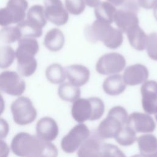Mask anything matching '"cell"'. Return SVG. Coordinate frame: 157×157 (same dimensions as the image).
Here are the masks:
<instances>
[{
	"mask_svg": "<svg viewBox=\"0 0 157 157\" xmlns=\"http://www.w3.org/2000/svg\"><path fill=\"white\" fill-rule=\"evenodd\" d=\"M153 15L155 19L157 20V4L155 6V7L153 8Z\"/></svg>",
	"mask_w": 157,
	"mask_h": 157,
	"instance_id": "cell-42",
	"label": "cell"
},
{
	"mask_svg": "<svg viewBox=\"0 0 157 157\" xmlns=\"http://www.w3.org/2000/svg\"><path fill=\"white\" fill-rule=\"evenodd\" d=\"M39 50V44L36 38L21 37L18 40L15 55L17 69L21 75L29 77L35 72L37 66L35 55Z\"/></svg>",
	"mask_w": 157,
	"mask_h": 157,
	"instance_id": "cell-2",
	"label": "cell"
},
{
	"mask_svg": "<svg viewBox=\"0 0 157 157\" xmlns=\"http://www.w3.org/2000/svg\"><path fill=\"white\" fill-rule=\"evenodd\" d=\"M122 77L126 85L134 86L142 84L148 79V71L143 64H132L124 69Z\"/></svg>",
	"mask_w": 157,
	"mask_h": 157,
	"instance_id": "cell-13",
	"label": "cell"
},
{
	"mask_svg": "<svg viewBox=\"0 0 157 157\" xmlns=\"http://www.w3.org/2000/svg\"><path fill=\"white\" fill-rule=\"evenodd\" d=\"M123 126L115 117L107 115L99 124L98 132L101 138L109 139L115 137Z\"/></svg>",
	"mask_w": 157,
	"mask_h": 157,
	"instance_id": "cell-18",
	"label": "cell"
},
{
	"mask_svg": "<svg viewBox=\"0 0 157 157\" xmlns=\"http://www.w3.org/2000/svg\"><path fill=\"white\" fill-rule=\"evenodd\" d=\"M9 132V124L4 118H0V139H4Z\"/></svg>",
	"mask_w": 157,
	"mask_h": 157,
	"instance_id": "cell-36",
	"label": "cell"
},
{
	"mask_svg": "<svg viewBox=\"0 0 157 157\" xmlns=\"http://www.w3.org/2000/svg\"><path fill=\"white\" fill-rule=\"evenodd\" d=\"M47 20L44 7L40 5H34L28 10L26 18L23 21L34 30L42 33V28L47 24Z\"/></svg>",
	"mask_w": 157,
	"mask_h": 157,
	"instance_id": "cell-15",
	"label": "cell"
},
{
	"mask_svg": "<svg viewBox=\"0 0 157 157\" xmlns=\"http://www.w3.org/2000/svg\"><path fill=\"white\" fill-rule=\"evenodd\" d=\"M10 152V148L7 144L0 139V157H8Z\"/></svg>",
	"mask_w": 157,
	"mask_h": 157,
	"instance_id": "cell-38",
	"label": "cell"
},
{
	"mask_svg": "<svg viewBox=\"0 0 157 157\" xmlns=\"http://www.w3.org/2000/svg\"><path fill=\"white\" fill-rule=\"evenodd\" d=\"M137 4L139 7L144 9H153L157 4V0H137Z\"/></svg>",
	"mask_w": 157,
	"mask_h": 157,
	"instance_id": "cell-37",
	"label": "cell"
},
{
	"mask_svg": "<svg viewBox=\"0 0 157 157\" xmlns=\"http://www.w3.org/2000/svg\"><path fill=\"white\" fill-rule=\"evenodd\" d=\"M58 96L63 101L74 102L80 98V90L79 87L74 85L70 82L63 83L58 90Z\"/></svg>",
	"mask_w": 157,
	"mask_h": 157,
	"instance_id": "cell-25",
	"label": "cell"
},
{
	"mask_svg": "<svg viewBox=\"0 0 157 157\" xmlns=\"http://www.w3.org/2000/svg\"><path fill=\"white\" fill-rule=\"evenodd\" d=\"M116 11L115 7L107 1H100L94 7V15L96 19L110 25L113 22Z\"/></svg>",
	"mask_w": 157,
	"mask_h": 157,
	"instance_id": "cell-24",
	"label": "cell"
},
{
	"mask_svg": "<svg viewBox=\"0 0 157 157\" xmlns=\"http://www.w3.org/2000/svg\"><path fill=\"white\" fill-rule=\"evenodd\" d=\"M89 136L90 130L87 126L83 123H80L63 137L61 142V148L66 153H73L79 148Z\"/></svg>",
	"mask_w": 157,
	"mask_h": 157,
	"instance_id": "cell-7",
	"label": "cell"
},
{
	"mask_svg": "<svg viewBox=\"0 0 157 157\" xmlns=\"http://www.w3.org/2000/svg\"><path fill=\"white\" fill-rule=\"evenodd\" d=\"M126 0H107V2H110L114 6H118L123 4Z\"/></svg>",
	"mask_w": 157,
	"mask_h": 157,
	"instance_id": "cell-40",
	"label": "cell"
},
{
	"mask_svg": "<svg viewBox=\"0 0 157 157\" xmlns=\"http://www.w3.org/2000/svg\"><path fill=\"white\" fill-rule=\"evenodd\" d=\"M115 138L117 142L121 145H131L136 140V132L129 126H124Z\"/></svg>",
	"mask_w": 157,
	"mask_h": 157,
	"instance_id": "cell-28",
	"label": "cell"
},
{
	"mask_svg": "<svg viewBox=\"0 0 157 157\" xmlns=\"http://www.w3.org/2000/svg\"><path fill=\"white\" fill-rule=\"evenodd\" d=\"M21 38V35L17 26H6L0 30V40L4 43L12 44Z\"/></svg>",
	"mask_w": 157,
	"mask_h": 157,
	"instance_id": "cell-27",
	"label": "cell"
},
{
	"mask_svg": "<svg viewBox=\"0 0 157 157\" xmlns=\"http://www.w3.org/2000/svg\"><path fill=\"white\" fill-rule=\"evenodd\" d=\"M122 75L114 74L109 75L104 81L102 88L104 91L110 96H117L122 93L126 89Z\"/></svg>",
	"mask_w": 157,
	"mask_h": 157,
	"instance_id": "cell-20",
	"label": "cell"
},
{
	"mask_svg": "<svg viewBox=\"0 0 157 157\" xmlns=\"http://www.w3.org/2000/svg\"><path fill=\"white\" fill-rule=\"evenodd\" d=\"M132 157H144V156H142L141 155H136L132 156Z\"/></svg>",
	"mask_w": 157,
	"mask_h": 157,
	"instance_id": "cell-43",
	"label": "cell"
},
{
	"mask_svg": "<svg viewBox=\"0 0 157 157\" xmlns=\"http://www.w3.org/2000/svg\"><path fill=\"white\" fill-rule=\"evenodd\" d=\"M44 13L47 20L57 26L65 25L69 13L61 0H44Z\"/></svg>",
	"mask_w": 157,
	"mask_h": 157,
	"instance_id": "cell-9",
	"label": "cell"
},
{
	"mask_svg": "<svg viewBox=\"0 0 157 157\" xmlns=\"http://www.w3.org/2000/svg\"><path fill=\"white\" fill-rule=\"evenodd\" d=\"M58 150L56 146L50 142L40 140V145L36 157H57Z\"/></svg>",
	"mask_w": 157,
	"mask_h": 157,
	"instance_id": "cell-30",
	"label": "cell"
},
{
	"mask_svg": "<svg viewBox=\"0 0 157 157\" xmlns=\"http://www.w3.org/2000/svg\"><path fill=\"white\" fill-rule=\"evenodd\" d=\"M58 133V126L52 118L44 117L37 121L36 136L41 140L51 142L57 137Z\"/></svg>",
	"mask_w": 157,
	"mask_h": 157,
	"instance_id": "cell-11",
	"label": "cell"
},
{
	"mask_svg": "<svg viewBox=\"0 0 157 157\" xmlns=\"http://www.w3.org/2000/svg\"><path fill=\"white\" fill-rule=\"evenodd\" d=\"M108 115L115 117L123 126L127 125L129 116L126 110L123 107L121 106H115L109 110Z\"/></svg>",
	"mask_w": 157,
	"mask_h": 157,
	"instance_id": "cell-35",
	"label": "cell"
},
{
	"mask_svg": "<svg viewBox=\"0 0 157 157\" xmlns=\"http://www.w3.org/2000/svg\"><path fill=\"white\" fill-rule=\"evenodd\" d=\"M93 110V114L91 120H96L100 118L104 112V104L102 101L96 97L89 98Z\"/></svg>",
	"mask_w": 157,
	"mask_h": 157,
	"instance_id": "cell-33",
	"label": "cell"
},
{
	"mask_svg": "<svg viewBox=\"0 0 157 157\" xmlns=\"http://www.w3.org/2000/svg\"><path fill=\"white\" fill-rule=\"evenodd\" d=\"M85 2L88 6L94 8L100 2V0H85Z\"/></svg>",
	"mask_w": 157,
	"mask_h": 157,
	"instance_id": "cell-39",
	"label": "cell"
},
{
	"mask_svg": "<svg viewBox=\"0 0 157 157\" xmlns=\"http://www.w3.org/2000/svg\"><path fill=\"white\" fill-rule=\"evenodd\" d=\"M71 113L74 119L78 123L91 120L93 110L91 102L88 99L78 98L73 102Z\"/></svg>",
	"mask_w": 157,
	"mask_h": 157,
	"instance_id": "cell-17",
	"label": "cell"
},
{
	"mask_svg": "<svg viewBox=\"0 0 157 157\" xmlns=\"http://www.w3.org/2000/svg\"><path fill=\"white\" fill-rule=\"evenodd\" d=\"M25 89L26 83L17 72L5 71L0 74V90L11 96H19Z\"/></svg>",
	"mask_w": 157,
	"mask_h": 157,
	"instance_id": "cell-8",
	"label": "cell"
},
{
	"mask_svg": "<svg viewBox=\"0 0 157 157\" xmlns=\"http://www.w3.org/2000/svg\"><path fill=\"white\" fill-rule=\"evenodd\" d=\"M45 76L48 82L53 84H61L66 78V70L58 63L48 66L45 71Z\"/></svg>",
	"mask_w": 157,
	"mask_h": 157,
	"instance_id": "cell-26",
	"label": "cell"
},
{
	"mask_svg": "<svg viewBox=\"0 0 157 157\" xmlns=\"http://www.w3.org/2000/svg\"><path fill=\"white\" fill-rule=\"evenodd\" d=\"M140 93L144 111L148 114L157 113V82L147 80L142 83Z\"/></svg>",
	"mask_w": 157,
	"mask_h": 157,
	"instance_id": "cell-10",
	"label": "cell"
},
{
	"mask_svg": "<svg viewBox=\"0 0 157 157\" xmlns=\"http://www.w3.org/2000/svg\"><path fill=\"white\" fill-rule=\"evenodd\" d=\"M126 126L137 132H151L155 129L153 119L148 114L139 112H134L129 116Z\"/></svg>",
	"mask_w": 157,
	"mask_h": 157,
	"instance_id": "cell-12",
	"label": "cell"
},
{
	"mask_svg": "<svg viewBox=\"0 0 157 157\" xmlns=\"http://www.w3.org/2000/svg\"><path fill=\"white\" fill-rule=\"evenodd\" d=\"M126 34L130 45L136 50L142 51L145 49L148 35L139 26H135L129 29Z\"/></svg>",
	"mask_w": 157,
	"mask_h": 157,
	"instance_id": "cell-22",
	"label": "cell"
},
{
	"mask_svg": "<svg viewBox=\"0 0 157 157\" xmlns=\"http://www.w3.org/2000/svg\"><path fill=\"white\" fill-rule=\"evenodd\" d=\"M101 145L99 141L94 138H88L79 147L78 157H101Z\"/></svg>",
	"mask_w": 157,
	"mask_h": 157,
	"instance_id": "cell-23",
	"label": "cell"
},
{
	"mask_svg": "<svg viewBox=\"0 0 157 157\" xmlns=\"http://www.w3.org/2000/svg\"><path fill=\"white\" fill-rule=\"evenodd\" d=\"M85 34L88 40L93 42L101 41L111 49L118 48L123 43V33L120 29L97 19L85 28Z\"/></svg>",
	"mask_w": 157,
	"mask_h": 157,
	"instance_id": "cell-1",
	"label": "cell"
},
{
	"mask_svg": "<svg viewBox=\"0 0 157 157\" xmlns=\"http://www.w3.org/2000/svg\"><path fill=\"white\" fill-rule=\"evenodd\" d=\"M16 58L15 52L10 46L0 47V68L6 69L9 67Z\"/></svg>",
	"mask_w": 157,
	"mask_h": 157,
	"instance_id": "cell-29",
	"label": "cell"
},
{
	"mask_svg": "<svg viewBox=\"0 0 157 157\" xmlns=\"http://www.w3.org/2000/svg\"><path fill=\"white\" fill-rule=\"evenodd\" d=\"M40 145V139L36 136L20 132L12 139L10 148L12 152L19 157H36Z\"/></svg>",
	"mask_w": 157,
	"mask_h": 157,
	"instance_id": "cell-3",
	"label": "cell"
},
{
	"mask_svg": "<svg viewBox=\"0 0 157 157\" xmlns=\"http://www.w3.org/2000/svg\"><path fill=\"white\" fill-rule=\"evenodd\" d=\"M126 66L124 57L118 53H109L99 58L96 64V71L102 75L118 74Z\"/></svg>",
	"mask_w": 157,
	"mask_h": 157,
	"instance_id": "cell-6",
	"label": "cell"
},
{
	"mask_svg": "<svg viewBox=\"0 0 157 157\" xmlns=\"http://www.w3.org/2000/svg\"><path fill=\"white\" fill-rule=\"evenodd\" d=\"M113 22L123 33H126L132 27L139 25V18L136 12L126 9L117 10Z\"/></svg>",
	"mask_w": 157,
	"mask_h": 157,
	"instance_id": "cell-14",
	"label": "cell"
},
{
	"mask_svg": "<svg viewBox=\"0 0 157 157\" xmlns=\"http://www.w3.org/2000/svg\"><path fill=\"white\" fill-rule=\"evenodd\" d=\"M155 118H156V121H157V113L155 114Z\"/></svg>",
	"mask_w": 157,
	"mask_h": 157,
	"instance_id": "cell-44",
	"label": "cell"
},
{
	"mask_svg": "<svg viewBox=\"0 0 157 157\" xmlns=\"http://www.w3.org/2000/svg\"><path fill=\"white\" fill-rule=\"evenodd\" d=\"M65 38L63 32L58 28H53L49 30L44 40L45 47L51 52H58L64 46Z\"/></svg>",
	"mask_w": 157,
	"mask_h": 157,
	"instance_id": "cell-21",
	"label": "cell"
},
{
	"mask_svg": "<svg viewBox=\"0 0 157 157\" xmlns=\"http://www.w3.org/2000/svg\"><path fill=\"white\" fill-rule=\"evenodd\" d=\"M28 6L26 0H9L6 7L0 9V26H9L24 20Z\"/></svg>",
	"mask_w": 157,
	"mask_h": 157,
	"instance_id": "cell-5",
	"label": "cell"
},
{
	"mask_svg": "<svg viewBox=\"0 0 157 157\" xmlns=\"http://www.w3.org/2000/svg\"><path fill=\"white\" fill-rule=\"evenodd\" d=\"M65 70L66 78L69 82L78 87L86 84L90 79V72L86 67L83 65L72 64Z\"/></svg>",
	"mask_w": 157,
	"mask_h": 157,
	"instance_id": "cell-16",
	"label": "cell"
},
{
	"mask_svg": "<svg viewBox=\"0 0 157 157\" xmlns=\"http://www.w3.org/2000/svg\"><path fill=\"white\" fill-rule=\"evenodd\" d=\"M10 110L14 122L21 126L33 123L36 118L37 110L31 99L20 96L11 104Z\"/></svg>",
	"mask_w": 157,
	"mask_h": 157,
	"instance_id": "cell-4",
	"label": "cell"
},
{
	"mask_svg": "<svg viewBox=\"0 0 157 157\" xmlns=\"http://www.w3.org/2000/svg\"><path fill=\"white\" fill-rule=\"evenodd\" d=\"M101 157H126L117 146L109 144L101 145Z\"/></svg>",
	"mask_w": 157,
	"mask_h": 157,
	"instance_id": "cell-34",
	"label": "cell"
},
{
	"mask_svg": "<svg viewBox=\"0 0 157 157\" xmlns=\"http://www.w3.org/2000/svg\"><path fill=\"white\" fill-rule=\"evenodd\" d=\"M4 110H5V101L2 95L0 94V116L2 114Z\"/></svg>",
	"mask_w": 157,
	"mask_h": 157,
	"instance_id": "cell-41",
	"label": "cell"
},
{
	"mask_svg": "<svg viewBox=\"0 0 157 157\" xmlns=\"http://www.w3.org/2000/svg\"><path fill=\"white\" fill-rule=\"evenodd\" d=\"M145 49L148 56L157 61V33L153 32L148 35Z\"/></svg>",
	"mask_w": 157,
	"mask_h": 157,
	"instance_id": "cell-32",
	"label": "cell"
},
{
	"mask_svg": "<svg viewBox=\"0 0 157 157\" xmlns=\"http://www.w3.org/2000/svg\"><path fill=\"white\" fill-rule=\"evenodd\" d=\"M86 4L85 0H65V8L68 13L77 15L85 10Z\"/></svg>",
	"mask_w": 157,
	"mask_h": 157,
	"instance_id": "cell-31",
	"label": "cell"
},
{
	"mask_svg": "<svg viewBox=\"0 0 157 157\" xmlns=\"http://www.w3.org/2000/svg\"><path fill=\"white\" fill-rule=\"evenodd\" d=\"M137 142L141 155L144 157H157V139L152 134L138 137Z\"/></svg>",
	"mask_w": 157,
	"mask_h": 157,
	"instance_id": "cell-19",
	"label": "cell"
}]
</instances>
